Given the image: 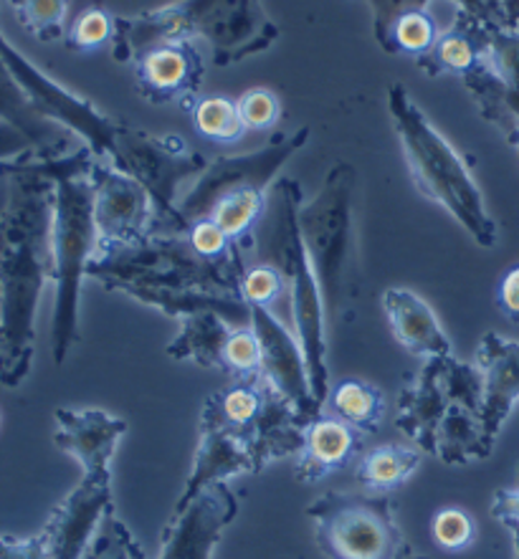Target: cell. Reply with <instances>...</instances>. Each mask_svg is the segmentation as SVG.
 <instances>
[{"label": "cell", "mask_w": 519, "mask_h": 559, "mask_svg": "<svg viewBox=\"0 0 519 559\" xmlns=\"http://www.w3.org/2000/svg\"><path fill=\"white\" fill-rule=\"evenodd\" d=\"M0 119L19 127L44 155H61L71 150L74 134L63 130L61 124L51 122V119H46L42 111L31 104L26 92L21 90L11 71H8L3 56H0Z\"/></svg>", "instance_id": "obj_25"}, {"label": "cell", "mask_w": 519, "mask_h": 559, "mask_svg": "<svg viewBox=\"0 0 519 559\" xmlns=\"http://www.w3.org/2000/svg\"><path fill=\"white\" fill-rule=\"evenodd\" d=\"M97 155L92 147L76 145L61 155H44V165L54 180V284L56 305L51 322V355L56 365L67 357L79 340V299L94 251L92 165Z\"/></svg>", "instance_id": "obj_3"}, {"label": "cell", "mask_w": 519, "mask_h": 559, "mask_svg": "<svg viewBox=\"0 0 519 559\" xmlns=\"http://www.w3.org/2000/svg\"><path fill=\"white\" fill-rule=\"evenodd\" d=\"M388 111L415 190L444 207L482 249H494L497 223L486 211L484 193L464 155L413 102L403 82L388 86Z\"/></svg>", "instance_id": "obj_4"}, {"label": "cell", "mask_w": 519, "mask_h": 559, "mask_svg": "<svg viewBox=\"0 0 519 559\" xmlns=\"http://www.w3.org/2000/svg\"><path fill=\"white\" fill-rule=\"evenodd\" d=\"M319 552L330 559H396L403 532L388 493L327 491L307 507Z\"/></svg>", "instance_id": "obj_9"}, {"label": "cell", "mask_w": 519, "mask_h": 559, "mask_svg": "<svg viewBox=\"0 0 519 559\" xmlns=\"http://www.w3.org/2000/svg\"><path fill=\"white\" fill-rule=\"evenodd\" d=\"M5 205L0 213V382L19 388L36 353V311L54 282V180L44 155L0 165Z\"/></svg>", "instance_id": "obj_1"}, {"label": "cell", "mask_w": 519, "mask_h": 559, "mask_svg": "<svg viewBox=\"0 0 519 559\" xmlns=\"http://www.w3.org/2000/svg\"><path fill=\"white\" fill-rule=\"evenodd\" d=\"M82 559H148V555L142 552L138 539L132 537L127 524L117 516V511L111 509L104 516L102 526L94 534L92 545Z\"/></svg>", "instance_id": "obj_38"}, {"label": "cell", "mask_w": 519, "mask_h": 559, "mask_svg": "<svg viewBox=\"0 0 519 559\" xmlns=\"http://www.w3.org/2000/svg\"><path fill=\"white\" fill-rule=\"evenodd\" d=\"M134 94L153 107H180L193 109L198 94L203 90L205 59L196 41L175 38L148 46L132 59Z\"/></svg>", "instance_id": "obj_13"}, {"label": "cell", "mask_w": 519, "mask_h": 559, "mask_svg": "<svg viewBox=\"0 0 519 559\" xmlns=\"http://www.w3.org/2000/svg\"><path fill=\"white\" fill-rule=\"evenodd\" d=\"M180 332L170 345H167V357L175 359V362H182V359H190L198 367H205V370H213L223 362V347L231 337V332L236 330L234 324L228 322L226 317H221L219 311H196V314H188L180 319Z\"/></svg>", "instance_id": "obj_26"}, {"label": "cell", "mask_w": 519, "mask_h": 559, "mask_svg": "<svg viewBox=\"0 0 519 559\" xmlns=\"http://www.w3.org/2000/svg\"><path fill=\"white\" fill-rule=\"evenodd\" d=\"M3 205H5V180L0 178V213H3Z\"/></svg>", "instance_id": "obj_51"}, {"label": "cell", "mask_w": 519, "mask_h": 559, "mask_svg": "<svg viewBox=\"0 0 519 559\" xmlns=\"http://www.w3.org/2000/svg\"><path fill=\"white\" fill-rule=\"evenodd\" d=\"M492 21L499 26L519 28V0H492Z\"/></svg>", "instance_id": "obj_48"}, {"label": "cell", "mask_w": 519, "mask_h": 559, "mask_svg": "<svg viewBox=\"0 0 519 559\" xmlns=\"http://www.w3.org/2000/svg\"><path fill=\"white\" fill-rule=\"evenodd\" d=\"M330 413L338 415L361 433H378L386 418V397L373 382L342 380L327 395Z\"/></svg>", "instance_id": "obj_29"}, {"label": "cell", "mask_w": 519, "mask_h": 559, "mask_svg": "<svg viewBox=\"0 0 519 559\" xmlns=\"http://www.w3.org/2000/svg\"><path fill=\"white\" fill-rule=\"evenodd\" d=\"M267 190H236V193L221 198V201L213 205L208 218L219 223L223 234L244 251L251 246L253 228H257L259 221L267 215Z\"/></svg>", "instance_id": "obj_30"}, {"label": "cell", "mask_w": 519, "mask_h": 559, "mask_svg": "<svg viewBox=\"0 0 519 559\" xmlns=\"http://www.w3.org/2000/svg\"><path fill=\"white\" fill-rule=\"evenodd\" d=\"M193 115V130L208 142H236L246 134V124L238 111V102L228 97H205L198 99L190 109Z\"/></svg>", "instance_id": "obj_34"}, {"label": "cell", "mask_w": 519, "mask_h": 559, "mask_svg": "<svg viewBox=\"0 0 519 559\" xmlns=\"http://www.w3.org/2000/svg\"><path fill=\"white\" fill-rule=\"evenodd\" d=\"M221 370L234 380H253L261 372V345L253 326H236L223 347Z\"/></svg>", "instance_id": "obj_40"}, {"label": "cell", "mask_w": 519, "mask_h": 559, "mask_svg": "<svg viewBox=\"0 0 519 559\" xmlns=\"http://www.w3.org/2000/svg\"><path fill=\"white\" fill-rule=\"evenodd\" d=\"M355 186V167L334 163L317 195L299 205L302 241L322 292L325 322L332 330L353 322L361 299V263L353 223Z\"/></svg>", "instance_id": "obj_5"}, {"label": "cell", "mask_w": 519, "mask_h": 559, "mask_svg": "<svg viewBox=\"0 0 519 559\" xmlns=\"http://www.w3.org/2000/svg\"><path fill=\"white\" fill-rule=\"evenodd\" d=\"M486 23L482 19H474L464 11L453 13V21L449 28L441 31L438 41L430 46L421 59H415L418 67L428 79L438 76H457L464 79L471 69L479 63L484 46V31Z\"/></svg>", "instance_id": "obj_24"}, {"label": "cell", "mask_w": 519, "mask_h": 559, "mask_svg": "<svg viewBox=\"0 0 519 559\" xmlns=\"http://www.w3.org/2000/svg\"><path fill=\"white\" fill-rule=\"evenodd\" d=\"M238 514V497L226 481L208 486L186 509L173 511L160 559H211L226 526Z\"/></svg>", "instance_id": "obj_15"}, {"label": "cell", "mask_w": 519, "mask_h": 559, "mask_svg": "<svg viewBox=\"0 0 519 559\" xmlns=\"http://www.w3.org/2000/svg\"><path fill=\"white\" fill-rule=\"evenodd\" d=\"M251 326L261 345V372L279 393L290 397L307 423L322 413L311 395V380L305 349L269 309L251 307Z\"/></svg>", "instance_id": "obj_16"}, {"label": "cell", "mask_w": 519, "mask_h": 559, "mask_svg": "<svg viewBox=\"0 0 519 559\" xmlns=\"http://www.w3.org/2000/svg\"><path fill=\"white\" fill-rule=\"evenodd\" d=\"M449 397L444 393L438 357L423 359V367L409 388L398 395L396 426L403 430L423 453L436 456V438L441 430L444 415L449 411Z\"/></svg>", "instance_id": "obj_22"}, {"label": "cell", "mask_w": 519, "mask_h": 559, "mask_svg": "<svg viewBox=\"0 0 519 559\" xmlns=\"http://www.w3.org/2000/svg\"><path fill=\"white\" fill-rule=\"evenodd\" d=\"M115 23L117 15H111L97 0V3L86 5L84 11L76 15L74 23H71L67 31V36H63V44H67V49L74 53L99 51L104 46H111V41H115Z\"/></svg>", "instance_id": "obj_37"}, {"label": "cell", "mask_w": 519, "mask_h": 559, "mask_svg": "<svg viewBox=\"0 0 519 559\" xmlns=\"http://www.w3.org/2000/svg\"><path fill=\"white\" fill-rule=\"evenodd\" d=\"M492 449L484 441L482 420L464 405H449L436 438V459L446 466L489 459Z\"/></svg>", "instance_id": "obj_28"}, {"label": "cell", "mask_w": 519, "mask_h": 559, "mask_svg": "<svg viewBox=\"0 0 519 559\" xmlns=\"http://www.w3.org/2000/svg\"><path fill=\"white\" fill-rule=\"evenodd\" d=\"M241 474H257L251 453L246 449L244 438H238L221 418L215 395H208L201 407V443H198L186 489H182L173 511L186 509L196 497H201L208 486Z\"/></svg>", "instance_id": "obj_17"}, {"label": "cell", "mask_w": 519, "mask_h": 559, "mask_svg": "<svg viewBox=\"0 0 519 559\" xmlns=\"http://www.w3.org/2000/svg\"><path fill=\"white\" fill-rule=\"evenodd\" d=\"M363 433L338 415L319 413L305 426V443L297 453L294 476L302 484H317L322 478L347 468L361 459Z\"/></svg>", "instance_id": "obj_20"}, {"label": "cell", "mask_w": 519, "mask_h": 559, "mask_svg": "<svg viewBox=\"0 0 519 559\" xmlns=\"http://www.w3.org/2000/svg\"><path fill=\"white\" fill-rule=\"evenodd\" d=\"M396 559H430V557H426V555H418L411 545H403V549H401V552H398V557H396Z\"/></svg>", "instance_id": "obj_50"}, {"label": "cell", "mask_w": 519, "mask_h": 559, "mask_svg": "<svg viewBox=\"0 0 519 559\" xmlns=\"http://www.w3.org/2000/svg\"><path fill=\"white\" fill-rule=\"evenodd\" d=\"M0 559H51L42 534L28 539L0 537Z\"/></svg>", "instance_id": "obj_46"}, {"label": "cell", "mask_w": 519, "mask_h": 559, "mask_svg": "<svg viewBox=\"0 0 519 559\" xmlns=\"http://www.w3.org/2000/svg\"><path fill=\"white\" fill-rule=\"evenodd\" d=\"M92 186L94 223H97L94 255L127 249L155 234L153 198L138 180L117 170L109 159H94Z\"/></svg>", "instance_id": "obj_12"}, {"label": "cell", "mask_w": 519, "mask_h": 559, "mask_svg": "<svg viewBox=\"0 0 519 559\" xmlns=\"http://www.w3.org/2000/svg\"><path fill=\"white\" fill-rule=\"evenodd\" d=\"M492 516L505 524L515 542V559H519V468L515 489H499L492 499Z\"/></svg>", "instance_id": "obj_44"}, {"label": "cell", "mask_w": 519, "mask_h": 559, "mask_svg": "<svg viewBox=\"0 0 519 559\" xmlns=\"http://www.w3.org/2000/svg\"><path fill=\"white\" fill-rule=\"evenodd\" d=\"M441 31V23H438L430 8H426V11H409L393 21V26L388 28L386 38L380 41V49L393 56H411L415 61L430 51V46L438 41Z\"/></svg>", "instance_id": "obj_32"}, {"label": "cell", "mask_w": 519, "mask_h": 559, "mask_svg": "<svg viewBox=\"0 0 519 559\" xmlns=\"http://www.w3.org/2000/svg\"><path fill=\"white\" fill-rule=\"evenodd\" d=\"M449 3H453V13L464 11L474 19L492 21V0H449Z\"/></svg>", "instance_id": "obj_49"}, {"label": "cell", "mask_w": 519, "mask_h": 559, "mask_svg": "<svg viewBox=\"0 0 519 559\" xmlns=\"http://www.w3.org/2000/svg\"><path fill=\"white\" fill-rule=\"evenodd\" d=\"M36 153H42V150H38L34 142L19 130V127L8 124L0 119V165L26 155H36Z\"/></svg>", "instance_id": "obj_45"}, {"label": "cell", "mask_w": 519, "mask_h": 559, "mask_svg": "<svg viewBox=\"0 0 519 559\" xmlns=\"http://www.w3.org/2000/svg\"><path fill=\"white\" fill-rule=\"evenodd\" d=\"M205 41L213 67H234L267 53L282 28L269 19L261 0H178L138 15H119L111 59L130 67L134 56L160 41Z\"/></svg>", "instance_id": "obj_2"}, {"label": "cell", "mask_w": 519, "mask_h": 559, "mask_svg": "<svg viewBox=\"0 0 519 559\" xmlns=\"http://www.w3.org/2000/svg\"><path fill=\"white\" fill-rule=\"evenodd\" d=\"M241 259H205L190 246L186 234H153L145 241L94 255L86 278L107 292L122 286H165V289H198L241 297Z\"/></svg>", "instance_id": "obj_7"}, {"label": "cell", "mask_w": 519, "mask_h": 559, "mask_svg": "<svg viewBox=\"0 0 519 559\" xmlns=\"http://www.w3.org/2000/svg\"><path fill=\"white\" fill-rule=\"evenodd\" d=\"M111 509V471L84 474L56 504L42 532L51 559H82Z\"/></svg>", "instance_id": "obj_14"}, {"label": "cell", "mask_w": 519, "mask_h": 559, "mask_svg": "<svg viewBox=\"0 0 519 559\" xmlns=\"http://www.w3.org/2000/svg\"><path fill=\"white\" fill-rule=\"evenodd\" d=\"M390 332L405 353L418 359L453 355L449 334L444 332L436 311L418 294L403 286H390L380 297Z\"/></svg>", "instance_id": "obj_21"}, {"label": "cell", "mask_w": 519, "mask_h": 559, "mask_svg": "<svg viewBox=\"0 0 519 559\" xmlns=\"http://www.w3.org/2000/svg\"><path fill=\"white\" fill-rule=\"evenodd\" d=\"M236 102L246 130L267 132L282 119V99L271 90H267V86H253V90L244 92L241 99Z\"/></svg>", "instance_id": "obj_42"}, {"label": "cell", "mask_w": 519, "mask_h": 559, "mask_svg": "<svg viewBox=\"0 0 519 559\" xmlns=\"http://www.w3.org/2000/svg\"><path fill=\"white\" fill-rule=\"evenodd\" d=\"M0 56H3L8 71H11L15 82L31 104L42 111L46 119L61 124L63 130L74 134L76 140H82V145L92 147V153L97 159H109L115 153V134L117 122L109 115L94 104L92 99L79 97L67 86L54 82V79L31 63L8 38L0 34Z\"/></svg>", "instance_id": "obj_11"}, {"label": "cell", "mask_w": 519, "mask_h": 559, "mask_svg": "<svg viewBox=\"0 0 519 559\" xmlns=\"http://www.w3.org/2000/svg\"><path fill=\"white\" fill-rule=\"evenodd\" d=\"M444 393L453 405H464L471 413L482 411L484 403V374L476 362H461L453 355L438 357Z\"/></svg>", "instance_id": "obj_36"}, {"label": "cell", "mask_w": 519, "mask_h": 559, "mask_svg": "<svg viewBox=\"0 0 519 559\" xmlns=\"http://www.w3.org/2000/svg\"><path fill=\"white\" fill-rule=\"evenodd\" d=\"M430 537L446 552H464L476 539L474 516L461 507H444L430 519Z\"/></svg>", "instance_id": "obj_41"}, {"label": "cell", "mask_w": 519, "mask_h": 559, "mask_svg": "<svg viewBox=\"0 0 519 559\" xmlns=\"http://www.w3.org/2000/svg\"><path fill=\"white\" fill-rule=\"evenodd\" d=\"M284 294L290 297L286 278L282 271H279L276 263L259 261L253 263V266H246L241 276V299L246 305L271 311L276 301H282Z\"/></svg>", "instance_id": "obj_39"}, {"label": "cell", "mask_w": 519, "mask_h": 559, "mask_svg": "<svg viewBox=\"0 0 519 559\" xmlns=\"http://www.w3.org/2000/svg\"><path fill=\"white\" fill-rule=\"evenodd\" d=\"M311 138L309 127H299L292 134H279L267 147L253 150L246 155H226L215 157L208 163L205 170L198 175L193 188L178 201V213L186 226L203 221L211 215L213 205L236 190H269L274 186L276 173L290 163V159L307 147Z\"/></svg>", "instance_id": "obj_10"}, {"label": "cell", "mask_w": 519, "mask_h": 559, "mask_svg": "<svg viewBox=\"0 0 519 559\" xmlns=\"http://www.w3.org/2000/svg\"><path fill=\"white\" fill-rule=\"evenodd\" d=\"M188 241L193 249L205 255V259H241L244 251L238 249V246L231 241V238L223 234V228L219 223L211 221V218H203V221H196L190 223L188 230H186Z\"/></svg>", "instance_id": "obj_43"}, {"label": "cell", "mask_w": 519, "mask_h": 559, "mask_svg": "<svg viewBox=\"0 0 519 559\" xmlns=\"http://www.w3.org/2000/svg\"><path fill=\"white\" fill-rule=\"evenodd\" d=\"M423 451L401 443H382L357 459L355 478L367 491L388 493L403 486L421 468Z\"/></svg>", "instance_id": "obj_27"}, {"label": "cell", "mask_w": 519, "mask_h": 559, "mask_svg": "<svg viewBox=\"0 0 519 559\" xmlns=\"http://www.w3.org/2000/svg\"><path fill=\"white\" fill-rule=\"evenodd\" d=\"M109 163L138 180L153 198L155 234H186L188 226L178 213V188L208 167L198 150L180 134H153L119 119Z\"/></svg>", "instance_id": "obj_8"}, {"label": "cell", "mask_w": 519, "mask_h": 559, "mask_svg": "<svg viewBox=\"0 0 519 559\" xmlns=\"http://www.w3.org/2000/svg\"><path fill=\"white\" fill-rule=\"evenodd\" d=\"M3 342H5V334H3V322H0V355H3Z\"/></svg>", "instance_id": "obj_52"}, {"label": "cell", "mask_w": 519, "mask_h": 559, "mask_svg": "<svg viewBox=\"0 0 519 559\" xmlns=\"http://www.w3.org/2000/svg\"><path fill=\"white\" fill-rule=\"evenodd\" d=\"M15 19L36 41L54 44L67 36L69 0H5Z\"/></svg>", "instance_id": "obj_35"}, {"label": "cell", "mask_w": 519, "mask_h": 559, "mask_svg": "<svg viewBox=\"0 0 519 559\" xmlns=\"http://www.w3.org/2000/svg\"><path fill=\"white\" fill-rule=\"evenodd\" d=\"M497 309L512 322H519V263L502 276L497 286Z\"/></svg>", "instance_id": "obj_47"}, {"label": "cell", "mask_w": 519, "mask_h": 559, "mask_svg": "<svg viewBox=\"0 0 519 559\" xmlns=\"http://www.w3.org/2000/svg\"><path fill=\"white\" fill-rule=\"evenodd\" d=\"M54 420L56 449L69 453L84 474L111 471V459L127 433L125 418L109 415L99 407H56Z\"/></svg>", "instance_id": "obj_18"}, {"label": "cell", "mask_w": 519, "mask_h": 559, "mask_svg": "<svg viewBox=\"0 0 519 559\" xmlns=\"http://www.w3.org/2000/svg\"><path fill=\"white\" fill-rule=\"evenodd\" d=\"M263 390H267V380H263V374H259L253 380H234L228 388L213 393L215 403H219L221 418L246 443H249L251 430L261 415Z\"/></svg>", "instance_id": "obj_31"}, {"label": "cell", "mask_w": 519, "mask_h": 559, "mask_svg": "<svg viewBox=\"0 0 519 559\" xmlns=\"http://www.w3.org/2000/svg\"><path fill=\"white\" fill-rule=\"evenodd\" d=\"M474 362L484 374V403L479 420H482L484 441L494 451L502 428L519 403V342L486 332L479 342Z\"/></svg>", "instance_id": "obj_19"}, {"label": "cell", "mask_w": 519, "mask_h": 559, "mask_svg": "<svg viewBox=\"0 0 519 559\" xmlns=\"http://www.w3.org/2000/svg\"><path fill=\"white\" fill-rule=\"evenodd\" d=\"M302 186L292 178H282L271 186V207H267L269 226L263 234V249L267 259L276 263L286 278L290 289V307L294 334H297L302 349H305L311 395L322 407L330 395V365H327V322L322 292H319L315 269H311L309 255L302 241L299 230V205Z\"/></svg>", "instance_id": "obj_6"}, {"label": "cell", "mask_w": 519, "mask_h": 559, "mask_svg": "<svg viewBox=\"0 0 519 559\" xmlns=\"http://www.w3.org/2000/svg\"><path fill=\"white\" fill-rule=\"evenodd\" d=\"M305 426L307 420L302 418V413L294 407L290 397L279 393L267 380L261 415L251 430L249 443H246L257 474L261 468H267L269 463L297 456L302 451V443H305Z\"/></svg>", "instance_id": "obj_23"}, {"label": "cell", "mask_w": 519, "mask_h": 559, "mask_svg": "<svg viewBox=\"0 0 519 559\" xmlns=\"http://www.w3.org/2000/svg\"><path fill=\"white\" fill-rule=\"evenodd\" d=\"M479 63L507 90L519 92V28L486 23Z\"/></svg>", "instance_id": "obj_33"}]
</instances>
